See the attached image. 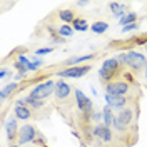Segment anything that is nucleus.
Listing matches in <instances>:
<instances>
[{
  "instance_id": "5",
  "label": "nucleus",
  "mask_w": 147,
  "mask_h": 147,
  "mask_svg": "<svg viewBox=\"0 0 147 147\" xmlns=\"http://www.w3.org/2000/svg\"><path fill=\"white\" fill-rule=\"evenodd\" d=\"M117 59H119L120 62L125 65V69H129L134 75H139L142 70L147 69L146 55L140 54V52H136V50H129L125 54H120Z\"/></svg>"
},
{
  "instance_id": "13",
  "label": "nucleus",
  "mask_w": 147,
  "mask_h": 147,
  "mask_svg": "<svg viewBox=\"0 0 147 147\" xmlns=\"http://www.w3.org/2000/svg\"><path fill=\"white\" fill-rule=\"evenodd\" d=\"M110 10H112V13L115 15V17L122 18L127 12H125V3H120V2H110L109 3Z\"/></svg>"
},
{
  "instance_id": "24",
  "label": "nucleus",
  "mask_w": 147,
  "mask_h": 147,
  "mask_svg": "<svg viewBox=\"0 0 147 147\" xmlns=\"http://www.w3.org/2000/svg\"><path fill=\"white\" fill-rule=\"evenodd\" d=\"M9 147H49V146H35V144H28V146H17V144H12Z\"/></svg>"
},
{
  "instance_id": "21",
  "label": "nucleus",
  "mask_w": 147,
  "mask_h": 147,
  "mask_svg": "<svg viewBox=\"0 0 147 147\" xmlns=\"http://www.w3.org/2000/svg\"><path fill=\"white\" fill-rule=\"evenodd\" d=\"M139 28V24H130V25H125V27H122V32L124 34H127L130 30H137Z\"/></svg>"
},
{
  "instance_id": "4",
  "label": "nucleus",
  "mask_w": 147,
  "mask_h": 147,
  "mask_svg": "<svg viewBox=\"0 0 147 147\" xmlns=\"http://www.w3.org/2000/svg\"><path fill=\"white\" fill-rule=\"evenodd\" d=\"M124 72H125V65H122V62L115 57V59H109V60H105L102 64L100 70H99V77H100L102 84L105 85V84L112 82V80L120 79Z\"/></svg>"
},
{
  "instance_id": "16",
  "label": "nucleus",
  "mask_w": 147,
  "mask_h": 147,
  "mask_svg": "<svg viewBox=\"0 0 147 147\" xmlns=\"http://www.w3.org/2000/svg\"><path fill=\"white\" fill-rule=\"evenodd\" d=\"M119 24L120 25H130V24H137V13L136 12H127L122 18H119Z\"/></svg>"
},
{
  "instance_id": "23",
  "label": "nucleus",
  "mask_w": 147,
  "mask_h": 147,
  "mask_svg": "<svg viewBox=\"0 0 147 147\" xmlns=\"http://www.w3.org/2000/svg\"><path fill=\"white\" fill-rule=\"evenodd\" d=\"M42 67V60H34L30 67H28V70H37V69H40Z\"/></svg>"
},
{
  "instance_id": "26",
  "label": "nucleus",
  "mask_w": 147,
  "mask_h": 147,
  "mask_svg": "<svg viewBox=\"0 0 147 147\" xmlns=\"http://www.w3.org/2000/svg\"><path fill=\"white\" fill-rule=\"evenodd\" d=\"M87 3H89V2H77V5H79V7H85Z\"/></svg>"
},
{
  "instance_id": "3",
  "label": "nucleus",
  "mask_w": 147,
  "mask_h": 147,
  "mask_svg": "<svg viewBox=\"0 0 147 147\" xmlns=\"http://www.w3.org/2000/svg\"><path fill=\"white\" fill-rule=\"evenodd\" d=\"M28 144H35V146H49L47 144L45 136L32 124H24L20 127L17 139V146H28Z\"/></svg>"
},
{
  "instance_id": "2",
  "label": "nucleus",
  "mask_w": 147,
  "mask_h": 147,
  "mask_svg": "<svg viewBox=\"0 0 147 147\" xmlns=\"http://www.w3.org/2000/svg\"><path fill=\"white\" fill-rule=\"evenodd\" d=\"M104 90L109 95H122V97H134V99H140V89L136 84H130L125 79H117L112 82L104 85Z\"/></svg>"
},
{
  "instance_id": "25",
  "label": "nucleus",
  "mask_w": 147,
  "mask_h": 147,
  "mask_svg": "<svg viewBox=\"0 0 147 147\" xmlns=\"http://www.w3.org/2000/svg\"><path fill=\"white\" fill-rule=\"evenodd\" d=\"M7 74H9V70H7V69H2V70H0V79H3Z\"/></svg>"
},
{
  "instance_id": "9",
  "label": "nucleus",
  "mask_w": 147,
  "mask_h": 147,
  "mask_svg": "<svg viewBox=\"0 0 147 147\" xmlns=\"http://www.w3.org/2000/svg\"><path fill=\"white\" fill-rule=\"evenodd\" d=\"M13 115L17 117L18 120H24L25 124H27L30 119H35V114H34V110L27 107L25 104H22V102H18L15 104V107H13Z\"/></svg>"
},
{
  "instance_id": "15",
  "label": "nucleus",
  "mask_w": 147,
  "mask_h": 147,
  "mask_svg": "<svg viewBox=\"0 0 147 147\" xmlns=\"http://www.w3.org/2000/svg\"><path fill=\"white\" fill-rule=\"evenodd\" d=\"M95 57V54H87V55H80V57H72V59H69V60H65L64 65H72L74 64H82V62H87V60H90V59H94Z\"/></svg>"
},
{
  "instance_id": "8",
  "label": "nucleus",
  "mask_w": 147,
  "mask_h": 147,
  "mask_svg": "<svg viewBox=\"0 0 147 147\" xmlns=\"http://www.w3.org/2000/svg\"><path fill=\"white\" fill-rule=\"evenodd\" d=\"M90 65H74V67H69V69H64L57 74L59 77H69V79H79V77H84L85 74L90 72Z\"/></svg>"
},
{
  "instance_id": "14",
  "label": "nucleus",
  "mask_w": 147,
  "mask_h": 147,
  "mask_svg": "<svg viewBox=\"0 0 147 147\" xmlns=\"http://www.w3.org/2000/svg\"><path fill=\"white\" fill-rule=\"evenodd\" d=\"M90 30L94 34H105L109 30V24L105 20H97V22H92Z\"/></svg>"
},
{
  "instance_id": "10",
  "label": "nucleus",
  "mask_w": 147,
  "mask_h": 147,
  "mask_svg": "<svg viewBox=\"0 0 147 147\" xmlns=\"http://www.w3.org/2000/svg\"><path fill=\"white\" fill-rule=\"evenodd\" d=\"M5 132H7V139L10 140V146L12 144H17V139H18V132L20 129L17 125V117H10L7 122H5Z\"/></svg>"
},
{
  "instance_id": "1",
  "label": "nucleus",
  "mask_w": 147,
  "mask_h": 147,
  "mask_svg": "<svg viewBox=\"0 0 147 147\" xmlns=\"http://www.w3.org/2000/svg\"><path fill=\"white\" fill-rule=\"evenodd\" d=\"M90 146L95 147H125L120 140L117 132L105 124H97L92 127V140Z\"/></svg>"
},
{
  "instance_id": "19",
  "label": "nucleus",
  "mask_w": 147,
  "mask_h": 147,
  "mask_svg": "<svg viewBox=\"0 0 147 147\" xmlns=\"http://www.w3.org/2000/svg\"><path fill=\"white\" fill-rule=\"evenodd\" d=\"M57 34L62 37V38H65V37H72V34H74V27L67 25V24H64V25H60V27L57 28Z\"/></svg>"
},
{
  "instance_id": "18",
  "label": "nucleus",
  "mask_w": 147,
  "mask_h": 147,
  "mask_svg": "<svg viewBox=\"0 0 147 147\" xmlns=\"http://www.w3.org/2000/svg\"><path fill=\"white\" fill-rule=\"evenodd\" d=\"M72 25H74V30H77V32H85V30H89V28H90L89 22H87L85 18H75Z\"/></svg>"
},
{
  "instance_id": "11",
  "label": "nucleus",
  "mask_w": 147,
  "mask_h": 147,
  "mask_svg": "<svg viewBox=\"0 0 147 147\" xmlns=\"http://www.w3.org/2000/svg\"><path fill=\"white\" fill-rule=\"evenodd\" d=\"M102 117H104V124L112 127L114 125V120H115V114H114V109L109 107V105H104L102 109Z\"/></svg>"
},
{
  "instance_id": "27",
  "label": "nucleus",
  "mask_w": 147,
  "mask_h": 147,
  "mask_svg": "<svg viewBox=\"0 0 147 147\" xmlns=\"http://www.w3.org/2000/svg\"><path fill=\"white\" fill-rule=\"evenodd\" d=\"M146 80H147V69H146Z\"/></svg>"
},
{
  "instance_id": "7",
  "label": "nucleus",
  "mask_w": 147,
  "mask_h": 147,
  "mask_svg": "<svg viewBox=\"0 0 147 147\" xmlns=\"http://www.w3.org/2000/svg\"><path fill=\"white\" fill-rule=\"evenodd\" d=\"M54 92H55V82L54 80H45V82H40L32 87L30 97L38 99V100H45L47 97H50Z\"/></svg>"
},
{
  "instance_id": "6",
  "label": "nucleus",
  "mask_w": 147,
  "mask_h": 147,
  "mask_svg": "<svg viewBox=\"0 0 147 147\" xmlns=\"http://www.w3.org/2000/svg\"><path fill=\"white\" fill-rule=\"evenodd\" d=\"M105 104L112 107L114 110H124L127 107H132V105H137L139 99H134V97H122V95H109L105 94Z\"/></svg>"
},
{
  "instance_id": "22",
  "label": "nucleus",
  "mask_w": 147,
  "mask_h": 147,
  "mask_svg": "<svg viewBox=\"0 0 147 147\" xmlns=\"http://www.w3.org/2000/svg\"><path fill=\"white\" fill-rule=\"evenodd\" d=\"M17 60H18V62H20L22 65H25L27 69L30 67V64H32V62H28V59L25 57V55H18V59H17Z\"/></svg>"
},
{
  "instance_id": "20",
  "label": "nucleus",
  "mask_w": 147,
  "mask_h": 147,
  "mask_svg": "<svg viewBox=\"0 0 147 147\" xmlns=\"http://www.w3.org/2000/svg\"><path fill=\"white\" fill-rule=\"evenodd\" d=\"M50 52H54V49H50V47H44V49H37L35 55H47V54H50Z\"/></svg>"
},
{
  "instance_id": "28",
  "label": "nucleus",
  "mask_w": 147,
  "mask_h": 147,
  "mask_svg": "<svg viewBox=\"0 0 147 147\" xmlns=\"http://www.w3.org/2000/svg\"><path fill=\"white\" fill-rule=\"evenodd\" d=\"M146 52H147V45H146Z\"/></svg>"
},
{
  "instance_id": "12",
  "label": "nucleus",
  "mask_w": 147,
  "mask_h": 147,
  "mask_svg": "<svg viewBox=\"0 0 147 147\" xmlns=\"http://www.w3.org/2000/svg\"><path fill=\"white\" fill-rule=\"evenodd\" d=\"M57 15H59V18H60L64 24H67V25H69V24H74V20L77 18V17H75V12L70 10V9L59 10V13H57Z\"/></svg>"
},
{
  "instance_id": "17",
  "label": "nucleus",
  "mask_w": 147,
  "mask_h": 147,
  "mask_svg": "<svg viewBox=\"0 0 147 147\" xmlns=\"http://www.w3.org/2000/svg\"><path fill=\"white\" fill-rule=\"evenodd\" d=\"M17 89H18V84H17V82H12V84H9V85H5V87L2 89L0 99H2V100H5V99H7L9 95H12V94L17 90Z\"/></svg>"
}]
</instances>
